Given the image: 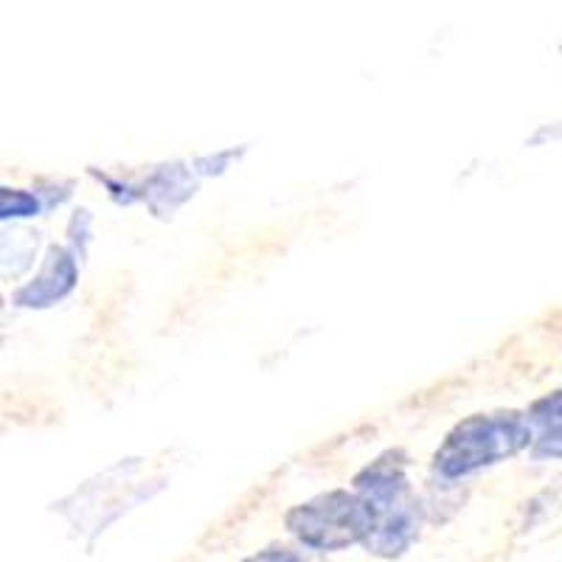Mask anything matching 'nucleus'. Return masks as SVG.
I'll use <instances>...</instances> for the list:
<instances>
[{
	"label": "nucleus",
	"mask_w": 562,
	"mask_h": 562,
	"mask_svg": "<svg viewBox=\"0 0 562 562\" xmlns=\"http://www.w3.org/2000/svg\"><path fill=\"white\" fill-rule=\"evenodd\" d=\"M531 441L529 419L515 411L509 414H479L456 425L453 434L436 453V470L445 479L473 473L501 459H509Z\"/></svg>",
	"instance_id": "obj_1"
},
{
	"label": "nucleus",
	"mask_w": 562,
	"mask_h": 562,
	"mask_svg": "<svg viewBox=\"0 0 562 562\" xmlns=\"http://www.w3.org/2000/svg\"><path fill=\"white\" fill-rule=\"evenodd\" d=\"M358 495L374 512V531L366 540L380 557H400L416 537V506L408 498L403 467L391 456L374 461L358 475Z\"/></svg>",
	"instance_id": "obj_2"
},
{
	"label": "nucleus",
	"mask_w": 562,
	"mask_h": 562,
	"mask_svg": "<svg viewBox=\"0 0 562 562\" xmlns=\"http://www.w3.org/2000/svg\"><path fill=\"white\" fill-rule=\"evenodd\" d=\"M288 526L310 549L340 551L369 540L374 531V512L358 492L338 490L290 509Z\"/></svg>",
	"instance_id": "obj_3"
},
{
	"label": "nucleus",
	"mask_w": 562,
	"mask_h": 562,
	"mask_svg": "<svg viewBox=\"0 0 562 562\" xmlns=\"http://www.w3.org/2000/svg\"><path fill=\"white\" fill-rule=\"evenodd\" d=\"M74 281H77V265H74V259L63 248H52L48 250V262H45L43 273L34 279V284H29V288H23L18 293V304H23V307H48L52 301L70 293Z\"/></svg>",
	"instance_id": "obj_4"
},
{
	"label": "nucleus",
	"mask_w": 562,
	"mask_h": 562,
	"mask_svg": "<svg viewBox=\"0 0 562 562\" xmlns=\"http://www.w3.org/2000/svg\"><path fill=\"white\" fill-rule=\"evenodd\" d=\"M526 419H529L535 456L562 459V391L537 400Z\"/></svg>",
	"instance_id": "obj_5"
},
{
	"label": "nucleus",
	"mask_w": 562,
	"mask_h": 562,
	"mask_svg": "<svg viewBox=\"0 0 562 562\" xmlns=\"http://www.w3.org/2000/svg\"><path fill=\"white\" fill-rule=\"evenodd\" d=\"M40 203L34 194L29 192H9L3 189V198H0V211H3V217H32L37 214Z\"/></svg>",
	"instance_id": "obj_6"
},
{
	"label": "nucleus",
	"mask_w": 562,
	"mask_h": 562,
	"mask_svg": "<svg viewBox=\"0 0 562 562\" xmlns=\"http://www.w3.org/2000/svg\"><path fill=\"white\" fill-rule=\"evenodd\" d=\"M245 562H304L301 557H295L293 551H279V549H270L262 551V554H254L248 557Z\"/></svg>",
	"instance_id": "obj_7"
}]
</instances>
